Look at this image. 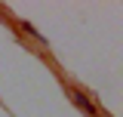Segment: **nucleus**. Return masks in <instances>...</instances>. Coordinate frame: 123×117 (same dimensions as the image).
<instances>
[{
    "instance_id": "1",
    "label": "nucleus",
    "mask_w": 123,
    "mask_h": 117,
    "mask_svg": "<svg viewBox=\"0 0 123 117\" xmlns=\"http://www.w3.org/2000/svg\"><path fill=\"white\" fill-rule=\"evenodd\" d=\"M68 96H71V102H74V105H77V108H80V111H83L86 117H98V111H95V105H92L89 99H86V92H80V89H71Z\"/></svg>"
}]
</instances>
